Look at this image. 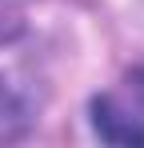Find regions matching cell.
Here are the masks:
<instances>
[{
  "instance_id": "1",
  "label": "cell",
  "mask_w": 144,
  "mask_h": 148,
  "mask_svg": "<svg viewBox=\"0 0 144 148\" xmlns=\"http://www.w3.org/2000/svg\"><path fill=\"white\" fill-rule=\"evenodd\" d=\"M92 128L108 144H144V68L92 100Z\"/></svg>"
}]
</instances>
